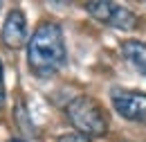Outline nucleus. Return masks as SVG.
Masks as SVG:
<instances>
[{"label":"nucleus","mask_w":146,"mask_h":142,"mask_svg":"<svg viewBox=\"0 0 146 142\" xmlns=\"http://www.w3.org/2000/svg\"><path fill=\"white\" fill-rule=\"evenodd\" d=\"M0 38L7 48L11 50H18L27 43V18L20 9H11L5 23H2V32H0Z\"/></svg>","instance_id":"obj_5"},{"label":"nucleus","mask_w":146,"mask_h":142,"mask_svg":"<svg viewBox=\"0 0 146 142\" xmlns=\"http://www.w3.org/2000/svg\"><path fill=\"white\" fill-rule=\"evenodd\" d=\"M9 142H25V140H9Z\"/></svg>","instance_id":"obj_9"},{"label":"nucleus","mask_w":146,"mask_h":142,"mask_svg":"<svg viewBox=\"0 0 146 142\" xmlns=\"http://www.w3.org/2000/svg\"><path fill=\"white\" fill-rule=\"evenodd\" d=\"M110 99L115 111L128 122H146V92L128 88H112Z\"/></svg>","instance_id":"obj_4"},{"label":"nucleus","mask_w":146,"mask_h":142,"mask_svg":"<svg viewBox=\"0 0 146 142\" xmlns=\"http://www.w3.org/2000/svg\"><path fill=\"white\" fill-rule=\"evenodd\" d=\"M5 97L7 92H5V79H2V63H0V108L5 106Z\"/></svg>","instance_id":"obj_8"},{"label":"nucleus","mask_w":146,"mask_h":142,"mask_svg":"<svg viewBox=\"0 0 146 142\" xmlns=\"http://www.w3.org/2000/svg\"><path fill=\"white\" fill-rule=\"evenodd\" d=\"M86 11L92 18H97L99 23H106L110 27H117V29H135L137 27V16L124 7L119 2H110V0H90L83 5Z\"/></svg>","instance_id":"obj_3"},{"label":"nucleus","mask_w":146,"mask_h":142,"mask_svg":"<svg viewBox=\"0 0 146 142\" xmlns=\"http://www.w3.org/2000/svg\"><path fill=\"white\" fill-rule=\"evenodd\" d=\"M121 54L139 74H146V43L144 41H133V38L124 41L121 43Z\"/></svg>","instance_id":"obj_6"},{"label":"nucleus","mask_w":146,"mask_h":142,"mask_svg":"<svg viewBox=\"0 0 146 142\" xmlns=\"http://www.w3.org/2000/svg\"><path fill=\"white\" fill-rule=\"evenodd\" d=\"M58 142H90V138H86L81 133H65L58 138Z\"/></svg>","instance_id":"obj_7"},{"label":"nucleus","mask_w":146,"mask_h":142,"mask_svg":"<svg viewBox=\"0 0 146 142\" xmlns=\"http://www.w3.org/2000/svg\"><path fill=\"white\" fill-rule=\"evenodd\" d=\"M65 115L70 124L76 129V133L86 138H101L108 133V117L104 106L92 99L90 95H76L72 102L65 106Z\"/></svg>","instance_id":"obj_2"},{"label":"nucleus","mask_w":146,"mask_h":142,"mask_svg":"<svg viewBox=\"0 0 146 142\" xmlns=\"http://www.w3.org/2000/svg\"><path fill=\"white\" fill-rule=\"evenodd\" d=\"M65 38L58 23H40L27 41V66L38 79H47L65 66Z\"/></svg>","instance_id":"obj_1"}]
</instances>
